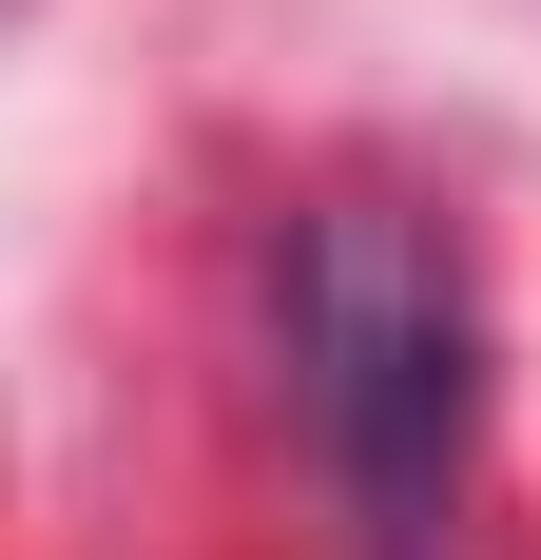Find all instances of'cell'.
Here are the masks:
<instances>
[{"mask_svg":"<svg viewBox=\"0 0 541 560\" xmlns=\"http://www.w3.org/2000/svg\"><path fill=\"white\" fill-rule=\"evenodd\" d=\"M270 368L329 464L348 560H445L484 464V271L406 194H310L270 232Z\"/></svg>","mask_w":541,"mask_h":560,"instance_id":"cell-1","label":"cell"}]
</instances>
